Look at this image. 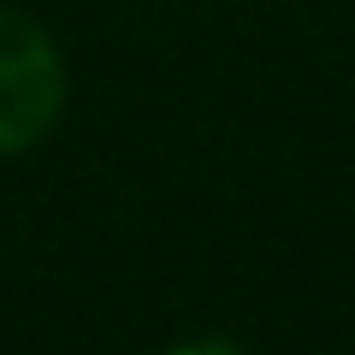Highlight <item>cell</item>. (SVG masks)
Returning <instances> with one entry per match:
<instances>
[{"label": "cell", "mask_w": 355, "mask_h": 355, "mask_svg": "<svg viewBox=\"0 0 355 355\" xmlns=\"http://www.w3.org/2000/svg\"><path fill=\"white\" fill-rule=\"evenodd\" d=\"M172 355H243V349L225 343V338H190V343H178Z\"/></svg>", "instance_id": "cell-2"}, {"label": "cell", "mask_w": 355, "mask_h": 355, "mask_svg": "<svg viewBox=\"0 0 355 355\" xmlns=\"http://www.w3.org/2000/svg\"><path fill=\"white\" fill-rule=\"evenodd\" d=\"M60 107H65V60L53 36L18 6H0V160L36 148L60 125Z\"/></svg>", "instance_id": "cell-1"}]
</instances>
